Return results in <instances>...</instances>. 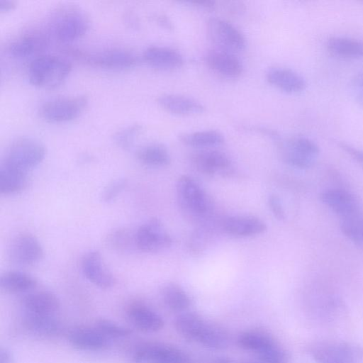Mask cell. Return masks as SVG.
Instances as JSON below:
<instances>
[{
	"label": "cell",
	"instance_id": "obj_1",
	"mask_svg": "<svg viewBox=\"0 0 363 363\" xmlns=\"http://www.w3.org/2000/svg\"><path fill=\"white\" fill-rule=\"evenodd\" d=\"M90 27L87 13L80 6L62 4L55 7L48 18V29L56 40L72 42L86 33Z\"/></svg>",
	"mask_w": 363,
	"mask_h": 363
},
{
	"label": "cell",
	"instance_id": "obj_2",
	"mask_svg": "<svg viewBox=\"0 0 363 363\" xmlns=\"http://www.w3.org/2000/svg\"><path fill=\"white\" fill-rule=\"evenodd\" d=\"M71 70L72 65L67 59L52 55H41L30 61L28 77L33 86L50 89L63 83Z\"/></svg>",
	"mask_w": 363,
	"mask_h": 363
},
{
	"label": "cell",
	"instance_id": "obj_3",
	"mask_svg": "<svg viewBox=\"0 0 363 363\" xmlns=\"http://www.w3.org/2000/svg\"><path fill=\"white\" fill-rule=\"evenodd\" d=\"M179 206L184 216L198 221L210 213L211 202L200 184L188 175L181 176L176 184Z\"/></svg>",
	"mask_w": 363,
	"mask_h": 363
},
{
	"label": "cell",
	"instance_id": "obj_4",
	"mask_svg": "<svg viewBox=\"0 0 363 363\" xmlns=\"http://www.w3.org/2000/svg\"><path fill=\"white\" fill-rule=\"evenodd\" d=\"M45 152V146L40 141L18 138L8 146L1 163L28 173L42 162Z\"/></svg>",
	"mask_w": 363,
	"mask_h": 363
},
{
	"label": "cell",
	"instance_id": "obj_5",
	"mask_svg": "<svg viewBox=\"0 0 363 363\" xmlns=\"http://www.w3.org/2000/svg\"><path fill=\"white\" fill-rule=\"evenodd\" d=\"M316 363H363V349L357 345L335 340H322L308 348Z\"/></svg>",
	"mask_w": 363,
	"mask_h": 363
},
{
	"label": "cell",
	"instance_id": "obj_6",
	"mask_svg": "<svg viewBox=\"0 0 363 363\" xmlns=\"http://www.w3.org/2000/svg\"><path fill=\"white\" fill-rule=\"evenodd\" d=\"M87 104L88 99L84 95L57 96L43 102L39 113L47 121L64 123L79 117Z\"/></svg>",
	"mask_w": 363,
	"mask_h": 363
},
{
	"label": "cell",
	"instance_id": "obj_7",
	"mask_svg": "<svg viewBox=\"0 0 363 363\" xmlns=\"http://www.w3.org/2000/svg\"><path fill=\"white\" fill-rule=\"evenodd\" d=\"M67 51L80 61L101 68L124 69L134 67L138 62V57L134 53L123 48H108L96 52L73 48Z\"/></svg>",
	"mask_w": 363,
	"mask_h": 363
},
{
	"label": "cell",
	"instance_id": "obj_8",
	"mask_svg": "<svg viewBox=\"0 0 363 363\" xmlns=\"http://www.w3.org/2000/svg\"><path fill=\"white\" fill-rule=\"evenodd\" d=\"M206 33L216 48L237 53L245 50L246 39L234 25L224 19L212 17L206 21Z\"/></svg>",
	"mask_w": 363,
	"mask_h": 363
},
{
	"label": "cell",
	"instance_id": "obj_9",
	"mask_svg": "<svg viewBox=\"0 0 363 363\" xmlns=\"http://www.w3.org/2000/svg\"><path fill=\"white\" fill-rule=\"evenodd\" d=\"M320 150L311 139L296 135L289 138L281 145V157L289 166L305 169L311 167L315 162Z\"/></svg>",
	"mask_w": 363,
	"mask_h": 363
},
{
	"label": "cell",
	"instance_id": "obj_10",
	"mask_svg": "<svg viewBox=\"0 0 363 363\" xmlns=\"http://www.w3.org/2000/svg\"><path fill=\"white\" fill-rule=\"evenodd\" d=\"M132 363H190L181 350L160 342H146L138 345L133 352Z\"/></svg>",
	"mask_w": 363,
	"mask_h": 363
},
{
	"label": "cell",
	"instance_id": "obj_11",
	"mask_svg": "<svg viewBox=\"0 0 363 363\" xmlns=\"http://www.w3.org/2000/svg\"><path fill=\"white\" fill-rule=\"evenodd\" d=\"M135 244L140 251L157 252L169 248L172 244V239L161 221L152 218L141 225L135 232Z\"/></svg>",
	"mask_w": 363,
	"mask_h": 363
},
{
	"label": "cell",
	"instance_id": "obj_12",
	"mask_svg": "<svg viewBox=\"0 0 363 363\" xmlns=\"http://www.w3.org/2000/svg\"><path fill=\"white\" fill-rule=\"evenodd\" d=\"M49 42L48 34L40 30H30L11 40L6 50L10 56L17 59L38 57L47 49Z\"/></svg>",
	"mask_w": 363,
	"mask_h": 363
},
{
	"label": "cell",
	"instance_id": "obj_13",
	"mask_svg": "<svg viewBox=\"0 0 363 363\" xmlns=\"http://www.w3.org/2000/svg\"><path fill=\"white\" fill-rule=\"evenodd\" d=\"M43 256V247L32 234L22 233L11 241L9 257L11 262L20 266H29L40 261Z\"/></svg>",
	"mask_w": 363,
	"mask_h": 363
},
{
	"label": "cell",
	"instance_id": "obj_14",
	"mask_svg": "<svg viewBox=\"0 0 363 363\" xmlns=\"http://www.w3.org/2000/svg\"><path fill=\"white\" fill-rule=\"evenodd\" d=\"M81 267L84 277L96 286L107 289L115 284V278L104 263L100 252L91 250L82 257Z\"/></svg>",
	"mask_w": 363,
	"mask_h": 363
},
{
	"label": "cell",
	"instance_id": "obj_15",
	"mask_svg": "<svg viewBox=\"0 0 363 363\" xmlns=\"http://www.w3.org/2000/svg\"><path fill=\"white\" fill-rule=\"evenodd\" d=\"M203 59L212 71L222 77L237 78L242 73V63L235 53L215 48L208 50Z\"/></svg>",
	"mask_w": 363,
	"mask_h": 363
},
{
	"label": "cell",
	"instance_id": "obj_16",
	"mask_svg": "<svg viewBox=\"0 0 363 363\" xmlns=\"http://www.w3.org/2000/svg\"><path fill=\"white\" fill-rule=\"evenodd\" d=\"M322 203L341 219L359 213V203L351 192L340 188L323 191L320 195Z\"/></svg>",
	"mask_w": 363,
	"mask_h": 363
},
{
	"label": "cell",
	"instance_id": "obj_17",
	"mask_svg": "<svg viewBox=\"0 0 363 363\" xmlns=\"http://www.w3.org/2000/svg\"><path fill=\"white\" fill-rule=\"evenodd\" d=\"M194 167L201 173L213 175L227 173L231 168V161L224 152L216 150H203L191 156Z\"/></svg>",
	"mask_w": 363,
	"mask_h": 363
},
{
	"label": "cell",
	"instance_id": "obj_18",
	"mask_svg": "<svg viewBox=\"0 0 363 363\" xmlns=\"http://www.w3.org/2000/svg\"><path fill=\"white\" fill-rule=\"evenodd\" d=\"M109 340L96 327H76L67 335L69 343L73 347L83 351L102 350L107 347Z\"/></svg>",
	"mask_w": 363,
	"mask_h": 363
},
{
	"label": "cell",
	"instance_id": "obj_19",
	"mask_svg": "<svg viewBox=\"0 0 363 363\" xmlns=\"http://www.w3.org/2000/svg\"><path fill=\"white\" fill-rule=\"evenodd\" d=\"M22 309L23 314L57 315L60 310V302L51 291H35L23 298Z\"/></svg>",
	"mask_w": 363,
	"mask_h": 363
},
{
	"label": "cell",
	"instance_id": "obj_20",
	"mask_svg": "<svg viewBox=\"0 0 363 363\" xmlns=\"http://www.w3.org/2000/svg\"><path fill=\"white\" fill-rule=\"evenodd\" d=\"M267 81L277 89L288 94H298L305 90L306 82L296 72L288 68L273 67L266 72Z\"/></svg>",
	"mask_w": 363,
	"mask_h": 363
},
{
	"label": "cell",
	"instance_id": "obj_21",
	"mask_svg": "<svg viewBox=\"0 0 363 363\" xmlns=\"http://www.w3.org/2000/svg\"><path fill=\"white\" fill-rule=\"evenodd\" d=\"M143 57L150 66L162 70L178 69L184 64L181 53L166 46H149L144 50Z\"/></svg>",
	"mask_w": 363,
	"mask_h": 363
},
{
	"label": "cell",
	"instance_id": "obj_22",
	"mask_svg": "<svg viewBox=\"0 0 363 363\" xmlns=\"http://www.w3.org/2000/svg\"><path fill=\"white\" fill-rule=\"evenodd\" d=\"M126 315L134 327L146 333L157 332L164 325L163 319L157 312L141 303H130L126 308Z\"/></svg>",
	"mask_w": 363,
	"mask_h": 363
},
{
	"label": "cell",
	"instance_id": "obj_23",
	"mask_svg": "<svg viewBox=\"0 0 363 363\" xmlns=\"http://www.w3.org/2000/svg\"><path fill=\"white\" fill-rule=\"evenodd\" d=\"M223 230L235 237H250L263 233L267 227L261 219L250 216H233L222 223Z\"/></svg>",
	"mask_w": 363,
	"mask_h": 363
},
{
	"label": "cell",
	"instance_id": "obj_24",
	"mask_svg": "<svg viewBox=\"0 0 363 363\" xmlns=\"http://www.w3.org/2000/svg\"><path fill=\"white\" fill-rule=\"evenodd\" d=\"M157 103L164 110L174 115L191 116L205 111L200 101L180 94H162L157 98Z\"/></svg>",
	"mask_w": 363,
	"mask_h": 363
},
{
	"label": "cell",
	"instance_id": "obj_25",
	"mask_svg": "<svg viewBox=\"0 0 363 363\" xmlns=\"http://www.w3.org/2000/svg\"><path fill=\"white\" fill-rule=\"evenodd\" d=\"M23 325L32 335L41 337H52L59 335L62 326L57 315L23 313Z\"/></svg>",
	"mask_w": 363,
	"mask_h": 363
},
{
	"label": "cell",
	"instance_id": "obj_26",
	"mask_svg": "<svg viewBox=\"0 0 363 363\" xmlns=\"http://www.w3.org/2000/svg\"><path fill=\"white\" fill-rule=\"evenodd\" d=\"M200 315L194 312H184L174 320V326L178 333L184 338L199 342L207 325Z\"/></svg>",
	"mask_w": 363,
	"mask_h": 363
},
{
	"label": "cell",
	"instance_id": "obj_27",
	"mask_svg": "<svg viewBox=\"0 0 363 363\" xmlns=\"http://www.w3.org/2000/svg\"><path fill=\"white\" fill-rule=\"evenodd\" d=\"M328 50L333 55L342 58L363 59V42L345 36H333L326 43Z\"/></svg>",
	"mask_w": 363,
	"mask_h": 363
},
{
	"label": "cell",
	"instance_id": "obj_28",
	"mask_svg": "<svg viewBox=\"0 0 363 363\" xmlns=\"http://www.w3.org/2000/svg\"><path fill=\"white\" fill-rule=\"evenodd\" d=\"M28 185V173L1 162L0 192L11 195L24 190Z\"/></svg>",
	"mask_w": 363,
	"mask_h": 363
},
{
	"label": "cell",
	"instance_id": "obj_29",
	"mask_svg": "<svg viewBox=\"0 0 363 363\" xmlns=\"http://www.w3.org/2000/svg\"><path fill=\"white\" fill-rule=\"evenodd\" d=\"M37 280L30 274L20 271H9L0 278L1 289L11 294L26 293L33 290Z\"/></svg>",
	"mask_w": 363,
	"mask_h": 363
},
{
	"label": "cell",
	"instance_id": "obj_30",
	"mask_svg": "<svg viewBox=\"0 0 363 363\" xmlns=\"http://www.w3.org/2000/svg\"><path fill=\"white\" fill-rule=\"evenodd\" d=\"M137 158L143 164L152 167H165L171 162V156L167 147L157 143L141 147L137 152Z\"/></svg>",
	"mask_w": 363,
	"mask_h": 363
},
{
	"label": "cell",
	"instance_id": "obj_31",
	"mask_svg": "<svg viewBox=\"0 0 363 363\" xmlns=\"http://www.w3.org/2000/svg\"><path fill=\"white\" fill-rule=\"evenodd\" d=\"M182 143L195 148H210L224 143L223 135L216 130H204L182 133L179 136Z\"/></svg>",
	"mask_w": 363,
	"mask_h": 363
},
{
	"label": "cell",
	"instance_id": "obj_32",
	"mask_svg": "<svg viewBox=\"0 0 363 363\" xmlns=\"http://www.w3.org/2000/svg\"><path fill=\"white\" fill-rule=\"evenodd\" d=\"M104 242L108 249L118 253H128L137 249L135 233L126 228H118L110 231Z\"/></svg>",
	"mask_w": 363,
	"mask_h": 363
},
{
	"label": "cell",
	"instance_id": "obj_33",
	"mask_svg": "<svg viewBox=\"0 0 363 363\" xmlns=\"http://www.w3.org/2000/svg\"><path fill=\"white\" fill-rule=\"evenodd\" d=\"M162 297L165 305L174 311L183 312L191 303L188 294L174 283H167L162 287Z\"/></svg>",
	"mask_w": 363,
	"mask_h": 363
},
{
	"label": "cell",
	"instance_id": "obj_34",
	"mask_svg": "<svg viewBox=\"0 0 363 363\" xmlns=\"http://www.w3.org/2000/svg\"><path fill=\"white\" fill-rule=\"evenodd\" d=\"M238 345L243 349L257 354L275 344L274 339L259 330H250L241 333L238 338Z\"/></svg>",
	"mask_w": 363,
	"mask_h": 363
},
{
	"label": "cell",
	"instance_id": "obj_35",
	"mask_svg": "<svg viewBox=\"0 0 363 363\" xmlns=\"http://www.w3.org/2000/svg\"><path fill=\"white\" fill-rule=\"evenodd\" d=\"M342 234L356 246L363 249V216L359 213L342 218L340 221Z\"/></svg>",
	"mask_w": 363,
	"mask_h": 363
},
{
	"label": "cell",
	"instance_id": "obj_36",
	"mask_svg": "<svg viewBox=\"0 0 363 363\" xmlns=\"http://www.w3.org/2000/svg\"><path fill=\"white\" fill-rule=\"evenodd\" d=\"M199 343L211 349L220 350L227 347L228 337L223 328L208 323Z\"/></svg>",
	"mask_w": 363,
	"mask_h": 363
},
{
	"label": "cell",
	"instance_id": "obj_37",
	"mask_svg": "<svg viewBox=\"0 0 363 363\" xmlns=\"http://www.w3.org/2000/svg\"><path fill=\"white\" fill-rule=\"evenodd\" d=\"M142 126L138 123H133L116 131L113 136L115 143L121 148L128 150L132 148L135 139L140 134Z\"/></svg>",
	"mask_w": 363,
	"mask_h": 363
},
{
	"label": "cell",
	"instance_id": "obj_38",
	"mask_svg": "<svg viewBox=\"0 0 363 363\" xmlns=\"http://www.w3.org/2000/svg\"><path fill=\"white\" fill-rule=\"evenodd\" d=\"M95 327L109 339L125 337L132 333L130 328L106 318L98 319Z\"/></svg>",
	"mask_w": 363,
	"mask_h": 363
},
{
	"label": "cell",
	"instance_id": "obj_39",
	"mask_svg": "<svg viewBox=\"0 0 363 363\" xmlns=\"http://www.w3.org/2000/svg\"><path fill=\"white\" fill-rule=\"evenodd\" d=\"M257 354L262 363H287L285 351L277 342Z\"/></svg>",
	"mask_w": 363,
	"mask_h": 363
},
{
	"label": "cell",
	"instance_id": "obj_40",
	"mask_svg": "<svg viewBox=\"0 0 363 363\" xmlns=\"http://www.w3.org/2000/svg\"><path fill=\"white\" fill-rule=\"evenodd\" d=\"M128 184L125 178L118 179L111 182L104 189L101 199L104 202L109 203L115 200L118 195L124 190Z\"/></svg>",
	"mask_w": 363,
	"mask_h": 363
},
{
	"label": "cell",
	"instance_id": "obj_41",
	"mask_svg": "<svg viewBox=\"0 0 363 363\" xmlns=\"http://www.w3.org/2000/svg\"><path fill=\"white\" fill-rule=\"evenodd\" d=\"M349 88L354 100L363 107V72H357L352 76Z\"/></svg>",
	"mask_w": 363,
	"mask_h": 363
},
{
	"label": "cell",
	"instance_id": "obj_42",
	"mask_svg": "<svg viewBox=\"0 0 363 363\" xmlns=\"http://www.w3.org/2000/svg\"><path fill=\"white\" fill-rule=\"evenodd\" d=\"M268 203L274 216L279 220H284L286 215L279 196L271 194L268 199Z\"/></svg>",
	"mask_w": 363,
	"mask_h": 363
},
{
	"label": "cell",
	"instance_id": "obj_43",
	"mask_svg": "<svg viewBox=\"0 0 363 363\" xmlns=\"http://www.w3.org/2000/svg\"><path fill=\"white\" fill-rule=\"evenodd\" d=\"M182 4L203 11H213L216 8V1L213 0H186L180 1Z\"/></svg>",
	"mask_w": 363,
	"mask_h": 363
},
{
	"label": "cell",
	"instance_id": "obj_44",
	"mask_svg": "<svg viewBox=\"0 0 363 363\" xmlns=\"http://www.w3.org/2000/svg\"><path fill=\"white\" fill-rule=\"evenodd\" d=\"M337 145L348 155L363 165V150L342 141L337 142Z\"/></svg>",
	"mask_w": 363,
	"mask_h": 363
},
{
	"label": "cell",
	"instance_id": "obj_45",
	"mask_svg": "<svg viewBox=\"0 0 363 363\" xmlns=\"http://www.w3.org/2000/svg\"><path fill=\"white\" fill-rule=\"evenodd\" d=\"M123 22L130 28L137 30L140 28V21L137 15L129 10L124 13Z\"/></svg>",
	"mask_w": 363,
	"mask_h": 363
},
{
	"label": "cell",
	"instance_id": "obj_46",
	"mask_svg": "<svg viewBox=\"0 0 363 363\" xmlns=\"http://www.w3.org/2000/svg\"><path fill=\"white\" fill-rule=\"evenodd\" d=\"M224 6L227 11L234 15L242 14L245 12V5L240 1H226Z\"/></svg>",
	"mask_w": 363,
	"mask_h": 363
},
{
	"label": "cell",
	"instance_id": "obj_47",
	"mask_svg": "<svg viewBox=\"0 0 363 363\" xmlns=\"http://www.w3.org/2000/svg\"><path fill=\"white\" fill-rule=\"evenodd\" d=\"M154 21L160 27L172 30L174 28L172 21L168 16L162 13H157L152 17Z\"/></svg>",
	"mask_w": 363,
	"mask_h": 363
},
{
	"label": "cell",
	"instance_id": "obj_48",
	"mask_svg": "<svg viewBox=\"0 0 363 363\" xmlns=\"http://www.w3.org/2000/svg\"><path fill=\"white\" fill-rule=\"evenodd\" d=\"M14 357L12 352L7 348L0 349V363H13Z\"/></svg>",
	"mask_w": 363,
	"mask_h": 363
},
{
	"label": "cell",
	"instance_id": "obj_49",
	"mask_svg": "<svg viewBox=\"0 0 363 363\" xmlns=\"http://www.w3.org/2000/svg\"><path fill=\"white\" fill-rule=\"evenodd\" d=\"M16 2L13 0H0V11L5 12L16 7Z\"/></svg>",
	"mask_w": 363,
	"mask_h": 363
},
{
	"label": "cell",
	"instance_id": "obj_50",
	"mask_svg": "<svg viewBox=\"0 0 363 363\" xmlns=\"http://www.w3.org/2000/svg\"><path fill=\"white\" fill-rule=\"evenodd\" d=\"M216 363H232L230 360L228 359H217V360L216 361Z\"/></svg>",
	"mask_w": 363,
	"mask_h": 363
},
{
	"label": "cell",
	"instance_id": "obj_51",
	"mask_svg": "<svg viewBox=\"0 0 363 363\" xmlns=\"http://www.w3.org/2000/svg\"><path fill=\"white\" fill-rule=\"evenodd\" d=\"M245 363H259V362H254V361H250V362H247Z\"/></svg>",
	"mask_w": 363,
	"mask_h": 363
}]
</instances>
